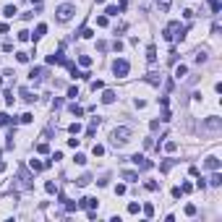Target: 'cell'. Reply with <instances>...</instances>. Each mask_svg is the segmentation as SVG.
I'll use <instances>...</instances> for the list:
<instances>
[{
  "mask_svg": "<svg viewBox=\"0 0 222 222\" xmlns=\"http://www.w3.org/2000/svg\"><path fill=\"white\" fill-rule=\"evenodd\" d=\"M157 188H159L157 180H149V183H146V191H157Z\"/></svg>",
  "mask_w": 222,
  "mask_h": 222,
  "instance_id": "d6a6232c",
  "label": "cell"
},
{
  "mask_svg": "<svg viewBox=\"0 0 222 222\" xmlns=\"http://www.w3.org/2000/svg\"><path fill=\"white\" fill-rule=\"evenodd\" d=\"M183 32H186V26H180V21H170V24L165 26V39L167 42H173V39H178V37H183Z\"/></svg>",
  "mask_w": 222,
  "mask_h": 222,
  "instance_id": "6da1fadb",
  "label": "cell"
},
{
  "mask_svg": "<svg viewBox=\"0 0 222 222\" xmlns=\"http://www.w3.org/2000/svg\"><path fill=\"white\" fill-rule=\"evenodd\" d=\"M157 5H159V11H162V13H167V11H170V0H157Z\"/></svg>",
  "mask_w": 222,
  "mask_h": 222,
  "instance_id": "7402d4cb",
  "label": "cell"
},
{
  "mask_svg": "<svg viewBox=\"0 0 222 222\" xmlns=\"http://www.w3.org/2000/svg\"><path fill=\"white\" fill-rule=\"evenodd\" d=\"M68 97H73V99L78 97V89H76V86H71V89H68Z\"/></svg>",
  "mask_w": 222,
  "mask_h": 222,
  "instance_id": "60d3db41",
  "label": "cell"
},
{
  "mask_svg": "<svg viewBox=\"0 0 222 222\" xmlns=\"http://www.w3.org/2000/svg\"><path fill=\"white\" fill-rule=\"evenodd\" d=\"M21 97H24V102H34V92H29V89H21Z\"/></svg>",
  "mask_w": 222,
  "mask_h": 222,
  "instance_id": "9a60e30c",
  "label": "cell"
},
{
  "mask_svg": "<svg viewBox=\"0 0 222 222\" xmlns=\"http://www.w3.org/2000/svg\"><path fill=\"white\" fill-rule=\"evenodd\" d=\"M209 8L212 13H219V0H209Z\"/></svg>",
  "mask_w": 222,
  "mask_h": 222,
  "instance_id": "484cf974",
  "label": "cell"
},
{
  "mask_svg": "<svg viewBox=\"0 0 222 222\" xmlns=\"http://www.w3.org/2000/svg\"><path fill=\"white\" fill-rule=\"evenodd\" d=\"M3 13H5V16H8V18H13V16H16V5H5V8H3Z\"/></svg>",
  "mask_w": 222,
  "mask_h": 222,
  "instance_id": "2e32d148",
  "label": "cell"
},
{
  "mask_svg": "<svg viewBox=\"0 0 222 222\" xmlns=\"http://www.w3.org/2000/svg\"><path fill=\"white\" fill-rule=\"evenodd\" d=\"M5 102H8V105H13V102H16V97H13V92H5Z\"/></svg>",
  "mask_w": 222,
  "mask_h": 222,
  "instance_id": "ab89813d",
  "label": "cell"
},
{
  "mask_svg": "<svg viewBox=\"0 0 222 222\" xmlns=\"http://www.w3.org/2000/svg\"><path fill=\"white\" fill-rule=\"evenodd\" d=\"M92 89L94 92H97V89H105V84H102V81H92Z\"/></svg>",
  "mask_w": 222,
  "mask_h": 222,
  "instance_id": "7bdbcfd3",
  "label": "cell"
},
{
  "mask_svg": "<svg viewBox=\"0 0 222 222\" xmlns=\"http://www.w3.org/2000/svg\"><path fill=\"white\" fill-rule=\"evenodd\" d=\"M58 21H71V16L76 13V8L73 5H68V3H63V5H58Z\"/></svg>",
  "mask_w": 222,
  "mask_h": 222,
  "instance_id": "277c9868",
  "label": "cell"
},
{
  "mask_svg": "<svg viewBox=\"0 0 222 222\" xmlns=\"http://www.w3.org/2000/svg\"><path fill=\"white\" fill-rule=\"evenodd\" d=\"M204 165L209 170H219V157H217V154H209V157L204 159Z\"/></svg>",
  "mask_w": 222,
  "mask_h": 222,
  "instance_id": "8992f818",
  "label": "cell"
},
{
  "mask_svg": "<svg viewBox=\"0 0 222 222\" xmlns=\"http://www.w3.org/2000/svg\"><path fill=\"white\" fill-rule=\"evenodd\" d=\"M16 58H18V63H29V53H16Z\"/></svg>",
  "mask_w": 222,
  "mask_h": 222,
  "instance_id": "f546056e",
  "label": "cell"
},
{
  "mask_svg": "<svg viewBox=\"0 0 222 222\" xmlns=\"http://www.w3.org/2000/svg\"><path fill=\"white\" fill-rule=\"evenodd\" d=\"M146 60H149V63L157 60V47H154V44H149V47H146Z\"/></svg>",
  "mask_w": 222,
  "mask_h": 222,
  "instance_id": "9c48e42d",
  "label": "cell"
},
{
  "mask_svg": "<svg viewBox=\"0 0 222 222\" xmlns=\"http://www.w3.org/2000/svg\"><path fill=\"white\" fill-rule=\"evenodd\" d=\"M133 165H136V167H141V170H149V167H152V162L146 159L144 154H133Z\"/></svg>",
  "mask_w": 222,
  "mask_h": 222,
  "instance_id": "5b68a950",
  "label": "cell"
},
{
  "mask_svg": "<svg viewBox=\"0 0 222 222\" xmlns=\"http://www.w3.org/2000/svg\"><path fill=\"white\" fill-rule=\"evenodd\" d=\"M219 125H222V123H219V118H214V115H212V118H206V123H204V128H209V131H217V128H219Z\"/></svg>",
  "mask_w": 222,
  "mask_h": 222,
  "instance_id": "52a82bcc",
  "label": "cell"
},
{
  "mask_svg": "<svg viewBox=\"0 0 222 222\" xmlns=\"http://www.w3.org/2000/svg\"><path fill=\"white\" fill-rule=\"evenodd\" d=\"M44 34H47V24H39V26L34 29V39H42Z\"/></svg>",
  "mask_w": 222,
  "mask_h": 222,
  "instance_id": "30bf717a",
  "label": "cell"
},
{
  "mask_svg": "<svg viewBox=\"0 0 222 222\" xmlns=\"http://www.w3.org/2000/svg\"><path fill=\"white\" fill-rule=\"evenodd\" d=\"M178 149V141H167L165 144V152H175Z\"/></svg>",
  "mask_w": 222,
  "mask_h": 222,
  "instance_id": "83f0119b",
  "label": "cell"
},
{
  "mask_svg": "<svg viewBox=\"0 0 222 222\" xmlns=\"http://www.w3.org/2000/svg\"><path fill=\"white\" fill-rule=\"evenodd\" d=\"M92 152H94V157H102V154H105V146H99V144H94V149H92Z\"/></svg>",
  "mask_w": 222,
  "mask_h": 222,
  "instance_id": "cb8c5ba5",
  "label": "cell"
},
{
  "mask_svg": "<svg viewBox=\"0 0 222 222\" xmlns=\"http://www.w3.org/2000/svg\"><path fill=\"white\" fill-rule=\"evenodd\" d=\"M128 214H139V204H136V201L128 204Z\"/></svg>",
  "mask_w": 222,
  "mask_h": 222,
  "instance_id": "f1b7e54d",
  "label": "cell"
},
{
  "mask_svg": "<svg viewBox=\"0 0 222 222\" xmlns=\"http://www.w3.org/2000/svg\"><path fill=\"white\" fill-rule=\"evenodd\" d=\"M76 183H78V186H89V183H92V175H89V173H86V175H81Z\"/></svg>",
  "mask_w": 222,
  "mask_h": 222,
  "instance_id": "ac0fdd59",
  "label": "cell"
},
{
  "mask_svg": "<svg viewBox=\"0 0 222 222\" xmlns=\"http://www.w3.org/2000/svg\"><path fill=\"white\" fill-rule=\"evenodd\" d=\"M123 178H125L128 183H136V180H139V173H133V170H125V173H123Z\"/></svg>",
  "mask_w": 222,
  "mask_h": 222,
  "instance_id": "4fadbf2b",
  "label": "cell"
},
{
  "mask_svg": "<svg viewBox=\"0 0 222 222\" xmlns=\"http://www.w3.org/2000/svg\"><path fill=\"white\" fill-rule=\"evenodd\" d=\"M128 71H131V65H128V60H123V58H118V60L113 63V73H115L118 78L128 76Z\"/></svg>",
  "mask_w": 222,
  "mask_h": 222,
  "instance_id": "3957f363",
  "label": "cell"
},
{
  "mask_svg": "<svg viewBox=\"0 0 222 222\" xmlns=\"http://www.w3.org/2000/svg\"><path fill=\"white\" fill-rule=\"evenodd\" d=\"M115 97H118V94L113 92V89H105V94H102V102H105V105H110V102H115Z\"/></svg>",
  "mask_w": 222,
  "mask_h": 222,
  "instance_id": "ba28073f",
  "label": "cell"
},
{
  "mask_svg": "<svg viewBox=\"0 0 222 222\" xmlns=\"http://www.w3.org/2000/svg\"><path fill=\"white\" fill-rule=\"evenodd\" d=\"M144 214H146V217H152V214H154V206L152 204H144Z\"/></svg>",
  "mask_w": 222,
  "mask_h": 222,
  "instance_id": "d590c367",
  "label": "cell"
},
{
  "mask_svg": "<svg viewBox=\"0 0 222 222\" xmlns=\"http://www.w3.org/2000/svg\"><path fill=\"white\" fill-rule=\"evenodd\" d=\"M37 152H39V154H47V152H50V146H47V144H44V141H42L39 146H37Z\"/></svg>",
  "mask_w": 222,
  "mask_h": 222,
  "instance_id": "e575fe53",
  "label": "cell"
},
{
  "mask_svg": "<svg viewBox=\"0 0 222 222\" xmlns=\"http://www.w3.org/2000/svg\"><path fill=\"white\" fill-rule=\"evenodd\" d=\"M73 162H76V165H81V167H84V165H86V157H84V154H76V157H73Z\"/></svg>",
  "mask_w": 222,
  "mask_h": 222,
  "instance_id": "d4e9b609",
  "label": "cell"
},
{
  "mask_svg": "<svg viewBox=\"0 0 222 222\" xmlns=\"http://www.w3.org/2000/svg\"><path fill=\"white\" fill-rule=\"evenodd\" d=\"M44 191H47V194H58V186L53 180H47V183H44Z\"/></svg>",
  "mask_w": 222,
  "mask_h": 222,
  "instance_id": "d6986e66",
  "label": "cell"
},
{
  "mask_svg": "<svg viewBox=\"0 0 222 222\" xmlns=\"http://www.w3.org/2000/svg\"><path fill=\"white\" fill-rule=\"evenodd\" d=\"M186 73H188V68H186L183 63H180V65H175V78H178V81H180L183 76H186Z\"/></svg>",
  "mask_w": 222,
  "mask_h": 222,
  "instance_id": "7c38bea8",
  "label": "cell"
},
{
  "mask_svg": "<svg viewBox=\"0 0 222 222\" xmlns=\"http://www.w3.org/2000/svg\"><path fill=\"white\" fill-rule=\"evenodd\" d=\"M29 167H32V170H34V173H39V170H42L44 165H42V162H39V159H32V162H29Z\"/></svg>",
  "mask_w": 222,
  "mask_h": 222,
  "instance_id": "ffe728a7",
  "label": "cell"
},
{
  "mask_svg": "<svg viewBox=\"0 0 222 222\" xmlns=\"http://www.w3.org/2000/svg\"><path fill=\"white\" fill-rule=\"evenodd\" d=\"M97 3H105V0H97Z\"/></svg>",
  "mask_w": 222,
  "mask_h": 222,
  "instance_id": "f6af8a7d",
  "label": "cell"
},
{
  "mask_svg": "<svg viewBox=\"0 0 222 222\" xmlns=\"http://www.w3.org/2000/svg\"><path fill=\"white\" fill-rule=\"evenodd\" d=\"M5 167H8V165H5V162H0V173H5Z\"/></svg>",
  "mask_w": 222,
  "mask_h": 222,
  "instance_id": "ee69618b",
  "label": "cell"
},
{
  "mask_svg": "<svg viewBox=\"0 0 222 222\" xmlns=\"http://www.w3.org/2000/svg\"><path fill=\"white\" fill-rule=\"evenodd\" d=\"M81 206H86V209H94V206H97V199H81Z\"/></svg>",
  "mask_w": 222,
  "mask_h": 222,
  "instance_id": "5bb4252c",
  "label": "cell"
},
{
  "mask_svg": "<svg viewBox=\"0 0 222 222\" xmlns=\"http://www.w3.org/2000/svg\"><path fill=\"white\" fill-rule=\"evenodd\" d=\"M180 191H183V194H191V191H194V186H191V183H183Z\"/></svg>",
  "mask_w": 222,
  "mask_h": 222,
  "instance_id": "b9f144b4",
  "label": "cell"
},
{
  "mask_svg": "<svg viewBox=\"0 0 222 222\" xmlns=\"http://www.w3.org/2000/svg\"><path fill=\"white\" fill-rule=\"evenodd\" d=\"M29 39V32H26V29H21V32H18V42H26Z\"/></svg>",
  "mask_w": 222,
  "mask_h": 222,
  "instance_id": "836d02e7",
  "label": "cell"
},
{
  "mask_svg": "<svg viewBox=\"0 0 222 222\" xmlns=\"http://www.w3.org/2000/svg\"><path fill=\"white\" fill-rule=\"evenodd\" d=\"M186 214H188V217H194V214H196V206L188 204V206H186Z\"/></svg>",
  "mask_w": 222,
  "mask_h": 222,
  "instance_id": "f35d334b",
  "label": "cell"
},
{
  "mask_svg": "<svg viewBox=\"0 0 222 222\" xmlns=\"http://www.w3.org/2000/svg\"><path fill=\"white\" fill-rule=\"evenodd\" d=\"M81 37H84V39H89V37H94V32H92V29H81Z\"/></svg>",
  "mask_w": 222,
  "mask_h": 222,
  "instance_id": "74e56055",
  "label": "cell"
},
{
  "mask_svg": "<svg viewBox=\"0 0 222 222\" xmlns=\"http://www.w3.org/2000/svg\"><path fill=\"white\" fill-rule=\"evenodd\" d=\"M209 183H212V186H222V175L217 173V170L212 173V180H209Z\"/></svg>",
  "mask_w": 222,
  "mask_h": 222,
  "instance_id": "e0dca14e",
  "label": "cell"
},
{
  "mask_svg": "<svg viewBox=\"0 0 222 222\" xmlns=\"http://www.w3.org/2000/svg\"><path fill=\"white\" fill-rule=\"evenodd\" d=\"M32 120H34L32 113H24V115H21V123H32Z\"/></svg>",
  "mask_w": 222,
  "mask_h": 222,
  "instance_id": "1f68e13d",
  "label": "cell"
},
{
  "mask_svg": "<svg viewBox=\"0 0 222 222\" xmlns=\"http://www.w3.org/2000/svg\"><path fill=\"white\" fill-rule=\"evenodd\" d=\"M8 123H11V118L5 115V113H0V125H8Z\"/></svg>",
  "mask_w": 222,
  "mask_h": 222,
  "instance_id": "8d00e7d4",
  "label": "cell"
},
{
  "mask_svg": "<svg viewBox=\"0 0 222 222\" xmlns=\"http://www.w3.org/2000/svg\"><path fill=\"white\" fill-rule=\"evenodd\" d=\"M68 131L73 133V136H76V133H81V123H71V125H68Z\"/></svg>",
  "mask_w": 222,
  "mask_h": 222,
  "instance_id": "603a6c76",
  "label": "cell"
},
{
  "mask_svg": "<svg viewBox=\"0 0 222 222\" xmlns=\"http://www.w3.org/2000/svg\"><path fill=\"white\" fill-rule=\"evenodd\" d=\"M42 76H44L42 68H32V73H29V78H32V81H42Z\"/></svg>",
  "mask_w": 222,
  "mask_h": 222,
  "instance_id": "8fae6325",
  "label": "cell"
},
{
  "mask_svg": "<svg viewBox=\"0 0 222 222\" xmlns=\"http://www.w3.org/2000/svg\"><path fill=\"white\" fill-rule=\"evenodd\" d=\"M78 63H81V65H92V58H89V55H81Z\"/></svg>",
  "mask_w": 222,
  "mask_h": 222,
  "instance_id": "4dcf8cb0",
  "label": "cell"
},
{
  "mask_svg": "<svg viewBox=\"0 0 222 222\" xmlns=\"http://www.w3.org/2000/svg\"><path fill=\"white\" fill-rule=\"evenodd\" d=\"M173 165H175V159H165V162H162V165H159V170H162V173H167V170L173 167Z\"/></svg>",
  "mask_w": 222,
  "mask_h": 222,
  "instance_id": "44dd1931",
  "label": "cell"
},
{
  "mask_svg": "<svg viewBox=\"0 0 222 222\" xmlns=\"http://www.w3.org/2000/svg\"><path fill=\"white\" fill-rule=\"evenodd\" d=\"M71 113H73V115H76V118H81V115H84V110H81L78 105H71Z\"/></svg>",
  "mask_w": 222,
  "mask_h": 222,
  "instance_id": "4316f807",
  "label": "cell"
},
{
  "mask_svg": "<svg viewBox=\"0 0 222 222\" xmlns=\"http://www.w3.org/2000/svg\"><path fill=\"white\" fill-rule=\"evenodd\" d=\"M131 141V128H115L113 131V144H128Z\"/></svg>",
  "mask_w": 222,
  "mask_h": 222,
  "instance_id": "7a4b0ae2",
  "label": "cell"
}]
</instances>
